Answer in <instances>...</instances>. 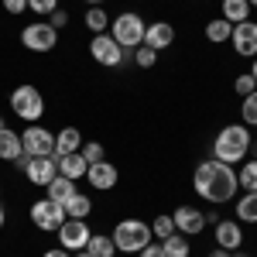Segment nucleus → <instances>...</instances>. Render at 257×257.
<instances>
[{"instance_id": "f257e3e1", "label": "nucleus", "mask_w": 257, "mask_h": 257, "mask_svg": "<svg viewBox=\"0 0 257 257\" xmlns=\"http://www.w3.org/2000/svg\"><path fill=\"white\" fill-rule=\"evenodd\" d=\"M192 189H196L206 202L223 206V202H230V199L240 192V182H237L233 165H223V161H216V158H206V161H199L196 172H192Z\"/></svg>"}, {"instance_id": "f03ea898", "label": "nucleus", "mask_w": 257, "mask_h": 257, "mask_svg": "<svg viewBox=\"0 0 257 257\" xmlns=\"http://www.w3.org/2000/svg\"><path fill=\"white\" fill-rule=\"evenodd\" d=\"M254 144V134L247 131V123H226L216 134V144H213V158L223 161V165H243L247 161V151Z\"/></svg>"}, {"instance_id": "7ed1b4c3", "label": "nucleus", "mask_w": 257, "mask_h": 257, "mask_svg": "<svg viewBox=\"0 0 257 257\" xmlns=\"http://www.w3.org/2000/svg\"><path fill=\"white\" fill-rule=\"evenodd\" d=\"M113 243H117V254H141L155 233H151V223H144V219H120L117 226H113Z\"/></svg>"}, {"instance_id": "20e7f679", "label": "nucleus", "mask_w": 257, "mask_h": 257, "mask_svg": "<svg viewBox=\"0 0 257 257\" xmlns=\"http://www.w3.org/2000/svg\"><path fill=\"white\" fill-rule=\"evenodd\" d=\"M144 31H148V24H144V18L134 14V11H123V14H117V18L110 21V38L117 41L123 52L141 48V45H144Z\"/></svg>"}, {"instance_id": "39448f33", "label": "nucleus", "mask_w": 257, "mask_h": 257, "mask_svg": "<svg viewBox=\"0 0 257 257\" xmlns=\"http://www.w3.org/2000/svg\"><path fill=\"white\" fill-rule=\"evenodd\" d=\"M11 110H14V117L24 120V123H38V120L45 117V99H41V93L31 82H24V86H18V89L11 93Z\"/></svg>"}, {"instance_id": "423d86ee", "label": "nucleus", "mask_w": 257, "mask_h": 257, "mask_svg": "<svg viewBox=\"0 0 257 257\" xmlns=\"http://www.w3.org/2000/svg\"><path fill=\"white\" fill-rule=\"evenodd\" d=\"M21 148L28 158H48V155H55V134L41 123H28L21 131Z\"/></svg>"}, {"instance_id": "0eeeda50", "label": "nucleus", "mask_w": 257, "mask_h": 257, "mask_svg": "<svg viewBox=\"0 0 257 257\" xmlns=\"http://www.w3.org/2000/svg\"><path fill=\"white\" fill-rule=\"evenodd\" d=\"M28 216H31V223L38 226L41 233H55L62 223H65V209H62V202H55V199H38V202H31V209H28Z\"/></svg>"}, {"instance_id": "6e6552de", "label": "nucleus", "mask_w": 257, "mask_h": 257, "mask_svg": "<svg viewBox=\"0 0 257 257\" xmlns=\"http://www.w3.org/2000/svg\"><path fill=\"white\" fill-rule=\"evenodd\" d=\"M21 45L28 48V52H55L59 48V31L48 24V21H35V24H28L24 31H21Z\"/></svg>"}, {"instance_id": "1a4fd4ad", "label": "nucleus", "mask_w": 257, "mask_h": 257, "mask_svg": "<svg viewBox=\"0 0 257 257\" xmlns=\"http://www.w3.org/2000/svg\"><path fill=\"white\" fill-rule=\"evenodd\" d=\"M89 55H93V62H99L103 69H117L120 62L127 59V52L110 38V31H106V35H93V41H89Z\"/></svg>"}, {"instance_id": "9d476101", "label": "nucleus", "mask_w": 257, "mask_h": 257, "mask_svg": "<svg viewBox=\"0 0 257 257\" xmlns=\"http://www.w3.org/2000/svg\"><path fill=\"white\" fill-rule=\"evenodd\" d=\"M55 233H59V247H65L69 254L86 250V243H89V237H93V230H89L86 219H65Z\"/></svg>"}, {"instance_id": "9b49d317", "label": "nucleus", "mask_w": 257, "mask_h": 257, "mask_svg": "<svg viewBox=\"0 0 257 257\" xmlns=\"http://www.w3.org/2000/svg\"><path fill=\"white\" fill-rule=\"evenodd\" d=\"M233 52L243 59H257V21H240L233 24V35H230Z\"/></svg>"}, {"instance_id": "f8f14e48", "label": "nucleus", "mask_w": 257, "mask_h": 257, "mask_svg": "<svg viewBox=\"0 0 257 257\" xmlns=\"http://www.w3.org/2000/svg\"><path fill=\"white\" fill-rule=\"evenodd\" d=\"M86 182L96 189V192H110V189H117V182H120V172H117V165L113 161H93L89 168H86Z\"/></svg>"}, {"instance_id": "ddd939ff", "label": "nucleus", "mask_w": 257, "mask_h": 257, "mask_svg": "<svg viewBox=\"0 0 257 257\" xmlns=\"http://www.w3.org/2000/svg\"><path fill=\"white\" fill-rule=\"evenodd\" d=\"M172 219H175V233H182V237H199L206 230V213L196 206H178Z\"/></svg>"}, {"instance_id": "4468645a", "label": "nucleus", "mask_w": 257, "mask_h": 257, "mask_svg": "<svg viewBox=\"0 0 257 257\" xmlns=\"http://www.w3.org/2000/svg\"><path fill=\"white\" fill-rule=\"evenodd\" d=\"M213 237H216V247L233 254V250L243 247V223L240 219H216L213 223Z\"/></svg>"}, {"instance_id": "2eb2a0df", "label": "nucleus", "mask_w": 257, "mask_h": 257, "mask_svg": "<svg viewBox=\"0 0 257 257\" xmlns=\"http://www.w3.org/2000/svg\"><path fill=\"white\" fill-rule=\"evenodd\" d=\"M24 175H28V182L31 185H48L52 178L59 175V165H55V155H48V158H28V165H24Z\"/></svg>"}, {"instance_id": "dca6fc26", "label": "nucleus", "mask_w": 257, "mask_h": 257, "mask_svg": "<svg viewBox=\"0 0 257 257\" xmlns=\"http://www.w3.org/2000/svg\"><path fill=\"white\" fill-rule=\"evenodd\" d=\"M172 41H175V28H172L168 21H155V24H148V31H144V45H148V48L165 52V48H172Z\"/></svg>"}, {"instance_id": "f3484780", "label": "nucleus", "mask_w": 257, "mask_h": 257, "mask_svg": "<svg viewBox=\"0 0 257 257\" xmlns=\"http://www.w3.org/2000/svg\"><path fill=\"white\" fill-rule=\"evenodd\" d=\"M55 165H59V175L72 178V182L86 178V168H89V161L82 158L79 151H72V155H55Z\"/></svg>"}, {"instance_id": "a211bd4d", "label": "nucleus", "mask_w": 257, "mask_h": 257, "mask_svg": "<svg viewBox=\"0 0 257 257\" xmlns=\"http://www.w3.org/2000/svg\"><path fill=\"white\" fill-rule=\"evenodd\" d=\"M45 192H48V199H55V202H62V206H65V202L76 196L79 189H76V182H72V178L55 175L52 182H48V185H45Z\"/></svg>"}, {"instance_id": "6ab92c4d", "label": "nucleus", "mask_w": 257, "mask_h": 257, "mask_svg": "<svg viewBox=\"0 0 257 257\" xmlns=\"http://www.w3.org/2000/svg\"><path fill=\"white\" fill-rule=\"evenodd\" d=\"M24 155V148H21V134L18 131H11V127H4L0 131V161H18Z\"/></svg>"}, {"instance_id": "aec40b11", "label": "nucleus", "mask_w": 257, "mask_h": 257, "mask_svg": "<svg viewBox=\"0 0 257 257\" xmlns=\"http://www.w3.org/2000/svg\"><path fill=\"white\" fill-rule=\"evenodd\" d=\"M79 148H82V131L62 127L59 134H55V155H72V151H79Z\"/></svg>"}, {"instance_id": "412c9836", "label": "nucleus", "mask_w": 257, "mask_h": 257, "mask_svg": "<svg viewBox=\"0 0 257 257\" xmlns=\"http://www.w3.org/2000/svg\"><path fill=\"white\" fill-rule=\"evenodd\" d=\"M219 11H223L219 18H226L230 24H240V21H250V11H254V7H250L247 0H223Z\"/></svg>"}, {"instance_id": "4be33fe9", "label": "nucleus", "mask_w": 257, "mask_h": 257, "mask_svg": "<svg viewBox=\"0 0 257 257\" xmlns=\"http://www.w3.org/2000/svg\"><path fill=\"white\" fill-rule=\"evenodd\" d=\"M110 21H113V18H110L103 7H89V11L82 14V24H86L93 35H106V31H110Z\"/></svg>"}, {"instance_id": "5701e85b", "label": "nucleus", "mask_w": 257, "mask_h": 257, "mask_svg": "<svg viewBox=\"0 0 257 257\" xmlns=\"http://www.w3.org/2000/svg\"><path fill=\"white\" fill-rule=\"evenodd\" d=\"M237 219L240 223H247V226H254L257 223V192H243V196L237 199Z\"/></svg>"}, {"instance_id": "b1692460", "label": "nucleus", "mask_w": 257, "mask_h": 257, "mask_svg": "<svg viewBox=\"0 0 257 257\" xmlns=\"http://www.w3.org/2000/svg\"><path fill=\"white\" fill-rule=\"evenodd\" d=\"M62 209H65V216H69V219H89V213H93V199L82 196V192H76Z\"/></svg>"}, {"instance_id": "393cba45", "label": "nucleus", "mask_w": 257, "mask_h": 257, "mask_svg": "<svg viewBox=\"0 0 257 257\" xmlns=\"http://www.w3.org/2000/svg\"><path fill=\"white\" fill-rule=\"evenodd\" d=\"M230 35H233V24L226 18H213L209 24H206V38L213 41V45H223V41H230Z\"/></svg>"}, {"instance_id": "a878e982", "label": "nucleus", "mask_w": 257, "mask_h": 257, "mask_svg": "<svg viewBox=\"0 0 257 257\" xmlns=\"http://www.w3.org/2000/svg\"><path fill=\"white\" fill-rule=\"evenodd\" d=\"M86 250L93 257H117V243L106 237V233H93L89 243H86Z\"/></svg>"}, {"instance_id": "bb28decb", "label": "nucleus", "mask_w": 257, "mask_h": 257, "mask_svg": "<svg viewBox=\"0 0 257 257\" xmlns=\"http://www.w3.org/2000/svg\"><path fill=\"white\" fill-rule=\"evenodd\" d=\"M161 247H165V254L168 257H189L192 254V243H189V237H182V233H172V237L158 240Z\"/></svg>"}, {"instance_id": "cd10ccee", "label": "nucleus", "mask_w": 257, "mask_h": 257, "mask_svg": "<svg viewBox=\"0 0 257 257\" xmlns=\"http://www.w3.org/2000/svg\"><path fill=\"white\" fill-rule=\"evenodd\" d=\"M237 182H240V189H247V192H257V158H250V161H243V165H240Z\"/></svg>"}, {"instance_id": "c85d7f7f", "label": "nucleus", "mask_w": 257, "mask_h": 257, "mask_svg": "<svg viewBox=\"0 0 257 257\" xmlns=\"http://www.w3.org/2000/svg\"><path fill=\"white\" fill-rule=\"evenodd\" d=\"M240 117H243L247 127H257V89L250 93V96H243V103H240Z\"/></svg>"}, {"instance_id": "c756f323", "label": "nucleus", "mask_w": 257, "mask_h": 257, "mask_svg": "<svg viewBox=\"0 0 257 257\" xmlns=\"http://www.w3.org/2000/svg\"><path fill=\"white\" fill-rule=\"evenodd\" d=\"M155 62H158V52L155 48H148V45L134 48V65L138 69H155Z\"/></svg>"}, {"instance_id": "7c9ffc66", "label": "nucleus", "mask_w": 257, "mask_h": 257, "mask_svg": "<svg viewBox=\"0 0 257 257\" xmlns=\"http://www.w3.org/2000/svg\"><path fill=\"white\" fill-rule=\"evenodd\" d=\"M151 233H155V240H165V237H172V233H175V219H172V216H165V213H161V216L155 219V223H151Z\"/></svg>"}, {"instance_id": "2f4dec72", "label": "nucleus", "mask_w": 257, "mask_h": 257, "mask_svg": "<svg viewBox=\"0 0 257 257\" xmlns=\"http://www.w3.org/2000/svg\"><path fill=\"white\" fill-rule=\"evenodd\" d=\"M79 155L89 161V165H93V161H103V158H106V151H103V144H99V141H86V144L79 148Z\"/></svg>"}, {"instance_id": "473e14b6", "label": "nucleus", "mask_w": 257, "mask_h": 257, "mask_svg": "<svg viewBox=\"0 0 257 257\" xmlns=\"http://www.w3.org/2000/svg\"><path fill=\"white\" fill-rule=\"evenodd\" d=\"M55 7H59V0H28V11L38 14V18H48Z\"/></svg>"}, {"instance_id": "72a5a7b5", "label": "nucleus", "mask_w": 257, "mask_h": 257, "mask_svg": "<svg viewBox=\"0 0 257 257\" xmlns=\"http://www.w3.org/2000/svg\"><path fill=\"white\" fill-rule=\"evenodd\" d=\"M233 89H237V96L243 99V96H250L257 89V82H254V76L250 72H243V76H237V82H233Z\"/></svg>"}, {"instance_id": "f704fd0d", "label": "nucleus", "mask_w": 257, "mask_h": 257, "mask_svg": "<svg viewBox=\"0 0 257 257\" xmlns=\"http://www.w3.org/2000/svg\"><path fill=\"white\" fill-rule=\"evenodd\" d=\"M48 24H52V28H55V31H62V28H65V24H69V11H62V7H55V11H52V14H48Z\"/></svg>"}, {"instance_id": "c9c22d12", "label": "nucleus", "mask_w": 257, "mask_h": 257, "mask_svg": "<svg viewBox=\"0 0 257 257\" xmlns=\"http://www.w3.org/2000/svg\"><path fill=\"white\" fill-rule=\"evenodd\" d=\"M0 4H4V11H7V14H14V18L28 11V0H0Z\"/></svg>"}, {"instance_id": "e433bc0d", "label": "nucleus", "mask_w": 257, "mask_h": 257, "mask_svg": "<svg viewBox=\"0 0 257 257\" xmlns=\"http://www.w3.org/2000/svg\"><path fill=\"white\" fill-rule=\"evenodd\" d=\"M138 257H168V254H165V247H161V243H148Z\"/></svg>"}, {"instance_id": "4c0bfd02", "label": "nucleus", "mask_w": 257, "mask_h": 257, "mask_svg": "<svg viewBox=\"0 0 257 257\" xmlns=\"http://www.w3.org/2000/svg\"><path fill=\"white\" fill-rule=\"evenodd\" d=\"M41 257H72V254H69L65 247H52V250H45Z\"/></svg>"}, {"instance_id": "58836bf2", "label": "nucleus", "mask_w": 257, "mask_h": 257, "mask_svg": "<svg viewBox=\"0 0 257 257\" xmlns=\"http://www.w3.org/2000/svg\"><path fill=\"white\" fill-rule=\"evenodd\" d=\"M206 257H233V254H230V250H223V247H213Z\"/></svg>"}, {"instance_id": "ea45409f", "label": "nucleus", "mask_w": 257, "mask_h": 257, "mask_svg": "<svg viewBox=\"0 0 257 257\" xmlns=\"http://www.w3.org/2000/svg\"><path fill=\"white\" fill-rule=\"evenodd\" d=\"M4 223H7V213H4V206H0V230H4Z\"/></svg>"}, {"instance_id": "a19ab883", "label": "nucleus", "mask_w": 257, "mask_h": 257, "mask_svg": "<svg viewBox=\"0 0 257 257\" xmlns=\"http://www.w3.org/2000/svg\"><path fill=\"white\" fill-rule=\"evenodd\" d=\"M72 257H93V254H89V250H76Z\"/></svg>"}, {"instance_id": "79ce46f5", "label": "nucleus", "mask_w": 257, "mask_h": 257, "mask_svg": "<svg viewBox=\"0 0 257 257\" xmlns=\"http://www.w3.org/2000/svg\"><path fill=\"white\" fill-rule=\"evenodd\" d=\"M250 76H254V82H257V59H254V65H250Z\"/></svg>"}, {"instance_id": "37998d69", "label": "nucleus", "mask_w": 257, "mask_h": 257, "mask_svg": "<svg viewBox=\"0 0 257 257\" xmlns=\"http://www.w3.org/2000/svg\"><path fill=\"white\" fill-rule=\"evenodd\" d=\"M86 4H89V7H103V0H86Z\"/></svg>"}, {"instance_id": "c03bdc74", "label": "nucleus", "mask_w": 257, "mask_h": 257, "mask_svg": "<svg viewBox=\"0 0 257 257\" xmlns=\"http://www.w3.org/2000/svg\"><path fill=\"white\" fill-rule=\"evenodd\" d=\"M233 257H247V254H243V250H233Z\"/></svg>"}, {"instance_id": "a18cd8bd", "label": "nucleus", "mask_w": 257, "mask_h": 257, "mask_svg": "<svg viewBox=\"0 0 257 257\" xmlns=\"http://www.w3.org/2000/svg\"><path fill=\"white\" fill-rule=\"evenodd\" d=\"M4 127H7V123H4V117H0V131H4Z\"/></svg>"}, {"instance_id": "49530a36", "label": "nucleus", "mask_w": 257, "mask_h": 257, "mask_svg": "<svg viewBox=\"0 0 257 257\" xmlns=\"http://www.w3.org/2000/svg\"><path fill=\"white\" fill-rule=\"evenodd\" d=\"M247 4H250V7H257V0H247Z\"/></svg>"}]
</instances>
